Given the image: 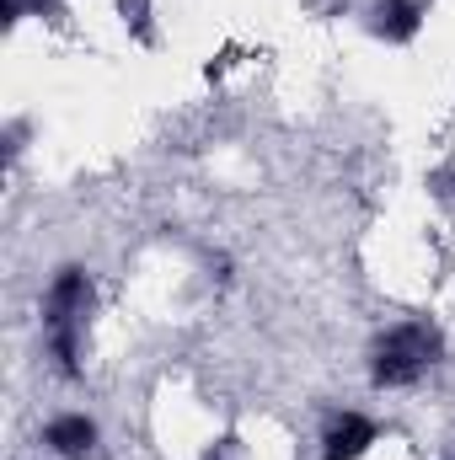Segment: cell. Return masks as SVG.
Masks as SVG:
<instances>
[{
    "label": "cell",
    "instance_id": "cell-4",
    "mask_svg": "<svg viewBox=\"0 0 455 460\" xmlns=\"http://www.w3.org/2000/svg\"><path fill=\"white\" fill-rule=\"evenodd\" d=\"M43 445L65 460H86L97 450V423H92L86 412H65V418H54V423L43 429Z\"/></svg>",
    "mask_w": 455,
    "mask_h": 460
},
{
    "label": "cell",
    "instance_id": "cell-1",
    "mask_svg": "<svg viewBox=\"0 0 455 460\" xmlns=\"http://www.w3.org/2000/svg\"><path fill=\"white\" fill-rule=\"evenodd\" d=\"M440 332L429 327V322H402V327H391L380 343L370 348V380L375 385H386V391H397V385H413L429 364H440Z\"/></svg>",
    "mask_w": 455,
    "mask_h": 460
},
{
    "label": "cell",
    "instance_id": "cell-6",
    "mask_svg": "<svg viewBox=\"0 0 455 460\" xmlns=\"http://www.w3.org/2000/svg\"><path fill=\"white\" fill-rule=\"evenodd\" d=\"M27 11H49V0H0V16L5 22H22Z\"/></svg>",
    "mask_w": 455,
    "mask_h": 460
},
{
    "label": "cell",
    "instance_id": "cell-7",
    "mask_svg": "<svg viewBox=\"0 0 455 460\" xmlns=\"http://www.w3.org/2000/svg\"><path fill=\"white\" fill-rule=\"evenodd\" d=\"M145 5H150V0H123V16H129L139 32H145Z\"/></svg>",
    "mask_w": 455,
    "mask_h": 460
},
{
    "label": "cell",
    "instance_id": "cell-8",
    "mask_svg": "<svg viewBox=\"0 0 455 460\" xmlns=\"http://www.w3.org/2000/svg\"><path fill=\"white\" fill-rule=\"evenodd\" d=\"M230 445H236V439H220V445H215V450H210L204 460H230Z\"/></svg>",
    "mask_w": 455,
    "mask_h": 460
},
{
    "label": "cell",
    "instance_id": "cell-3",
    "mask_svg": "<svg viewBox=\"0 0 455 460\" xmlns=\"http://www.w3.org/2000/svg\"><path fill=\"white\" fill-rule=\"evenodd\" d=\"M375 439H380V429L364 412H343L338 423L327 429V439H322V460H359Z\"/></svg>",
    "mask_w": 455,
    "mask_h": 460
},
{
    "label": "cell",
    "instance_id": "cell-2",
    "mask_svg": "<svg viewBox=\"0 0 455 460\" xmlns=\"http://www.w3.org/2000/svg\"><path fill=\"white\" fill-rule=\"evenodd\" d=\"M86 311H92V284H86V273H81V268H59L54 284H49V295H43V322H49V332H76V327L86 322Z\"/></svg>",
    "mask_w": 455,
    "mask_h": 460
},
{
    "label": "cell",
    "instance_id": "cell-5",
    "mask_svg": "<svg viewBox=\"0 0 455 460\" xmlns=\"http://www.w3.org/2000/svg\"><path fill=\"white\" fill-rule=\"evenodd\" d=\"M418 27H424V5L418 0H380L370 11V32L386 38V43H413Z\"/></svg>",
    "mask_w": 455,
    "mask_h": 460
},
{
    "label": "cell",
    "instance_id": "cell-9",
    "mask_svg": "<svg viewBox=\"0 0 455 460\" xmlns=\"http://www.w3.org/2000/svg\"><path fill=\"white\" fill-rule=\"evenodd\" d=\"M451 460H455V456H451Z\"/></svg>",
    "mask_w": 455,
    "mask_h": 460
}]
</instances>
